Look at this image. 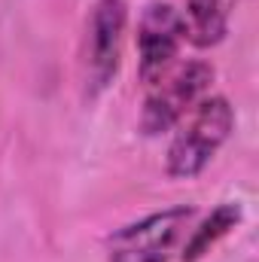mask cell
Segmentation results:
<instances>
[{
	"label": "cell",
	"mask_w": 259,
	"mask_h": 262,
	"mask_svg": "<svg viewBox=\"0 0 259 262\" xmlns=\"http://www.w3.org/2000/svg\"><path fill=\"white\" fill-rule=\"evenodd\" d=\"M235 131V107L226 95H204L177 122L165 152V174L174 180L198 177Z\"/></svg>",
	"instance_id": "1"
},
{
	"label": "cell",
	"mask_w": 259,
	"mask_h": 262,
	"mask_svg": "<svg viewBox=\"0 0 259 262\" xmlns=\"http://www.w3.org/2000/svg\"><path fill=\"white\" fill-rule=\"evenodd\" d=\"M195 216L198 210L192 204H174L146 213L104 238V256L107 262H171L177 247H183Z\"/></svg>",
	"instance_id": "2"
},
{
	"label": "cell",
	"mask_w": 259,
	"mask_h": 262,
	"mask_svg": "<svg viewBox=\"0 0 259 262\" xmlns=\"http://www.w3.org/2000/svg\"><path fill=\"white\" fill-rule=\"evenodd\" d=\"M128 31V3L125 0H95L85 15V37H82V89L85 98H101L119 67L122 46Z\"/></svg>",
	"instance_id": "3"
},
{
	"label": "cell",
	"mask_w": 259,
	"mask_h": 262,
	"mask_svg": "<svg viewBox=\"0 0 259 262\" xmlns=\"http://www.w3.org/2000/svg\"><path fill=\"white\" fill-rule=\"evenodd\" d=\"M213 67L207 61H186V64L171 67L159 82L146 89L143 107H140V134L143 137H162L177 128V122L192 110L195 104L210 92L213 82Z\"/></svg>",
	"instance_id": "4"
},
{
	"label": "cell",
	"mask_w": 259,
	"mask_h": 262,
	"mask_svg": "<svg viewBox=\"0 0 259 262\" xmlns=\"http://www.w3.org/2000/svg\"><path fill=\"white\" fill-rule=\"evenodd\" d=\"M183 43L186 40H183L180 9L174 3H165V0L146 3L140 18H137V34H134L137 76H140V82L146 89L153 82H159L171 67L177 64V55H180Z\"/></svg>",
	"instance_id": "5"
},
{
	"label": "cell",
	"mask_w": 259,
	"mask_h": 262,
	"mask_svg": "<svg viewBox=\"0 0 259 262\" xmlns=\"http://www.w3.org/2000/svg\"><path fill=\"white\" fill-rule=\"evenodd\" d=\"M238 0H183V40L195 49H213L226 40Z\"/></svg>",
	"instance_id": "6"
},
{
	"label": "cell",
	"mask_w": 259,
	"mask_h": 262,
	"mask_svg": "<svg viewBox=\"0 0 259 262\" xmlns=\"http://www.w3.org/2000/svg\"><path fill=\"white\" fill-rule=\"evenodd\" d=\"M244 220V210L238 201H223L217 204L204 220L192 223L189 235L183 238V247H180V262H198L201 256H207L232 229H238Z\"/></svg>",
	"instance_id": "7"
}]
</instances>
